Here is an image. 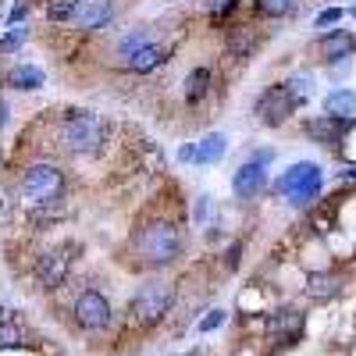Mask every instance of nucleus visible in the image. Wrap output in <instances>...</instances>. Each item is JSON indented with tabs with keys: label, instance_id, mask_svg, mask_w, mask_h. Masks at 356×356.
<instances>
[{
	"label": "nucleus",
	"instance_id": "obj_9",
	"mask_svg": "<svg viewBox=\"0 0 356 356\" xmlns=\"http://www.w3.org/2000/svg\"><path fill=\"white\" fill-rule=\"evenodd\" d=\"M267 189V171L260 161H243L239 171L232 175V193L239 200H257Z\"/></svg>",
	"mask_w": 356,
	"mask_h": 356
},
{
	"label": "nucleus",
	"instance_id": "obj_11",
	"mask_svg": "<svg viewBox=\"0 0 356 356\" xmlns=\"http://www.w3.org/2000/svg\"><path fill=\"white\" fill-rule=\"evenodd\" d=\"M353 50H356V40L349 33H342V29H335V33H328L317 43V54L324 65H346L353 57Z\"/></svg>",
	"mask_w": 356,
	"mask_h": 356
},
{
	"label": "nucleus",
	"instance_id": "obj_13",
	"mask_svg": "<svg viewBox=\"0 0 356 356\" xmlns=\"http://www.w3.org/2000/svg\"><path fill=\"white\" fill-rule=\"evenodd\" d=\"M75 18H79V29L93 33V29H104L114 18V4L111 0H82V8H79Z\"/></svg>",
	"mask_w": 356,
	"mask_h": 356
},
{
	"label": "nucleus",
	"instance_id": "obj_5",
	"mask_svg": "<svg viewBox=\"0 0 356 356\" xmlns=\"http://www.w3.org/2000/svg\"><path fill=\"white\" fill-rule=\"evenodd\" d=\"M171 303H175V289H171L168 282H161V278H150V282H143V285L136 289V296H132V314H136V321H143V324H157V321L171 310Z\"/></svg>",
	"mask_w": 356,
	"mask_h": 356
},
{
	"label": "nucleus",
	"instance_id": "obj_1",
	"mask_svg": "<svg viewBox=\"0 0 356 356\" xmlns=\"http://www.w3.org/2000/svg\"><path fill=\"white\" fill-rule=\"evenodd\" d=\"M65 189H68L65 171L57 164H47V161L29 164L22 171V178H18V193H22V200L29 203V211H33V214H40V211H61Z\"/></svg>",
	"mask_w": 356,
	"mask_h": 356
},
{
	"label": "nucleus",
	"instance_id": "obj_19",
	"mask_svg": "<svg viewBox=\"0 0 356 356\" xmlns=\"http://www.w3.org/2000/svg\"><path fill=\"white\" fill-rule=\"evenodd\" d=\"M307 292L314 296V300H332V296H339V278L335 275H310L307 278Z\"/></svg>",
	"mask_w": 356,
	"mask_h": 356
},
{
	"label": "nucleus",
	"instance_id": "obj_30",
	"mask_svg": "<svg viewBox=\"0 0 356 356\" xmlns=\"http://www.w3.org/2000/svg\"><path fill=\"white\" fill-rule=\"evenodd\" d=\"M207 207H211V196H200V203H196V221L207 218Z\"/></svg>",
	"mask_w": 356,
	"mask_h": 356
},
{
	"label": "nucleus",
	"instance_id": "obj_2",
	"mask_svg": "<svg viewBox=\"0 0 356 356\" xmlns=\"http://www.w3.org/2000/svg\"><path fill=\"white\" fill-rule=\"evenodd\" d=\"M111 139L107 118L97 111H68L61 118V146L75 157H93L100 154Z\"/></svg>",
	"mask_w": 356,
	"mask_h": 356
},
{
	"label": "nucleus",
	"instance_id": "obj_33",
	"mask_svg": "<svg viewBox=\"0 0 356 356\" xmlns=\"http://www.w3.org/2000/svg\"><path fill=\"white\" fill-rule=\"evenodd\" d=\"M342 175H346V178H356V164H349V168H342Z\"/></svg>",
	"mask_w": 356,
	"mask_h": 356
},
{
	"label": "nucleus",
	"instance_id": "obj_32",
	"mask_svg": "<svg viewBox=\"0 0 356 356\" xmlns=\"http://www.w3.org/2000/svg\"><path fill=\"white\" fill-rule=\"evenodd\" d=\"M8 114H11L8 100H0V129H8Z\"/></svg>",
	"mask_w": 356,
	"mask_h": 356
},
{
	"label": "nucleus",
	"instance_id": "obj_7",
	"mask_svg": "<svg viewBox=\"0 0 356 356\" xmlns=\"http://www.w3.org/2000/svg\"><path fill=\"white\" fill-rule=\"evenodd\" d=\"M72 260H75V246L72 243H61V246H54L40 257L36 264V282L43 289H54V285H61L65 275L72 271Z\"/></svg>",
	"mask_w": 356,
	"mask_h": 356
},
{
	"label": "nucleus",
	"instance_id": "obj_14",
	"mask_svg": "<svg viewBox=\"0 0 356 356\" xmlns=\"http://www.w3.org/2000/svg\"><path fill=\"white\" fill-rule=\"evenodd\" d=\"M43 82H47V75L36 65H15L8 72V86L18 89V93H36V89H43Z\"/></svg>",
	"mask_w": 356,
	"mask_h": 356
},
{
	"label": "nucleus",
	"instance_id": "obj_29",
	"mask_svg": "<svg viewBox=\"0 0 356 356\" xmlns=\"http://www.w3.org/2000/svg\"><path fill=\"white\" fill-rule=\"evenodd\" d=\"M178 161H182V164L196 161V143H182V150H178Z\"/></svg>",
	"mask_w": 356,
	"mask_h": 356
},
{
	"label": "nucleus",
	"instance_id": "obj_27",
	"mask_svg": "<svg viewBox=\"0 0 356 356\" xmlns=\"http://www.w3.org/2000/svg\"><path fill=\"white\" fill-rule=\"evenodd\" d=\"M25 11H29V4H25V0H15V8L8 11V29H11V25H22Z\"/></svg>",
	"mask_w": 356,
	"mask_h": 356
},
{
	"label": "nucleus",
	"instance_id": "obj_23",
	"mask_svg": "<svg viewBox=\"0 0 356 356\" xmlns=\"http://www.w3.org/2000/svg\"><path fill=\"white\" fill-rule=\"evenodd\" d=\"M22 346V328L11 324V317H0V349H11Z\"/></svg>",
	"mask_w": 356,
	"mask_h": 356
},
{
	"label": "nucleus",
	"instance_id": "obj_8",
	"mask_svg": "<svg viewBox=\"0 0 356 356\" xmlns=\"http://www.w3.org/2000/svg\"><path fill=\"white\" fill-rule=\"evenodd\" d=\"M75 321L82 324L86 332H104L111 324V303L107 296L97 289H86L79 300H75Z\"/></svg>",
	"mask_w": 356,
	"mask_h": 356
},
{
	"label": "nucleus",
	"instance_id": "obj_12",
	"mask_svg": "<svg viewBox=\"0 0 356 356\" xmlns=\"http://www.w3.org/2000/svg\"><path fill=\"white\" fill-rule=\"evenodd\" d=\"M349 132V118H332V114H321L314 122H307V136L321 146H335L342 136Z\"/></svg>",
	"mask_w": 356,
	"mask_h": 356
},
{
	"label": "nucleus",
	"instance_id": "obj_35",
	"mask_svg": "<svg viewBox=\"0 0 356 356\" xmlns=\"http://www.w3.org/2000/svg\"><path fill=\"white\" fill-rule=\"evenodd\" d=\"M353 18H356V8H353Z\"/></svg>",
	"mask_w": 356,
	"mask_h": 356
},
{
	"label": "nucleus",
	"instance_id": "obj_16",
	"mask_svg": "<svg viewBox=\"0 0 356 356\" xmlns=\"http://www.w3.org/2000/svg\"><path fill=\"white\" fill-rule=\"evenodd\" d=\"M324 114H332V118H356V89H332L328 97H324Z\"/></svg>",
	"mask_w": 356,
	"mask_h": 356
},
{
	"label": "nucleus",
	"instance_id": "obj_10",
	"mask_svg": "<svg viewBox=\"0 0 356 356\" xmlns=\"http://www.w3.org/2000/svg\"><path fill=\"white\" fill-rule=\"evenodd\" d=\"M267 332H271V339H275V342L292 346L296 339H300V332H303V310L285 307V310L271 314V321H267Z\"/></svg>",
	"mask_w": 356,
	"mask_h": 356
},
{
	"label": "nucleus",
	"instance_id": "obj_21",
	"mask_svg": "<svg viewBox=\"0 0 356 356\" xmlns=\"http://www.w3.org/2000/svg\"><path fill=\"white\" fill-rule=\"evenodd\" d=\"M82 8V0H47V18L50 22H72Z\"/></svg>",
	"mask_w": 356,
	"mask_h": 356
},
{
	"label": "nucleus",
	"instance_id": "obj_18",
	"mask_svg": "<svg viewBox=\"0 0 356 356\" xmlns=\"http://www.w3.org/2000/svg\"><path fill=\"white\" fill-rule=\"evenodd\" d=\"M207 89H211V72H207V68H193L186 75V100L189 104H200L207 97Z\"/></svg>",
	"mask_w": 356,
	"mask_h": 356
},
{
	"label": "nucleus",
	"instance_id": "obj_22",
	"mask_svg": "<svg viewBox=\"0 0 356 356\" xmlns=\"http://www.w3.org/2000/svg\"><path fill=\"white\" fill-rule=\"evenodd\" d=\"M285 86L292 89L296 97H300V104H307V100H310V93H314V75L296 72V75H289V79H285Z\"/></svg>",
	"mask_w": 356,
	"mask_h": 356
},
{
	"label": "nucleus",
	"instance_id": "obj_28",
	"mask_svg": "<svg viewBox=\"0 0 356 356\" xmlns=\"http://www.w3.org/2000/svg\"><path fill=\"white\" fill-rule=\"evenodd\" d=\"M221 324H225V314L214 310L211 317H203V321H200V332H214V328H221Z\"/></svg>",
	"mask_w": 356,
	"mask_h": 356
},
{
	"label": "nucleus",
	"instance_id": "obj_6",
	"mask_svg": "<svg viewBox=\"0 0 356 356\" xmlns=\"http://www.w3.org/2000/svg\"><path fill=\"white\" fill-rule=\"evenodd\" d=\"M296 107H303L300 97H296L285 82H278V86H267V89H264L253 111H257V122H260V125L278 129V125H285L289 118L296 114Z\"/></svg>",
	"mask_w": 356,
	"mask_h": 356
},
{
	"label": "nucleus",
	"instance_id": "obj_25",
	"mask_svg": "<svg viewBox=\"0 0 356 356\" xmlns=\"http://www.w3.org/2000/svg\"><path fill=\"white\" fill-rule=\"evenodd\" d=\"M292 4L296 0H260V8L271 15V18H282V15H289L292 11Z\"/></svg>",
	"mask_w": 356,
	"mask_h": 356
},
{
	"label": "nucleus",
	"instance_id": "obj_3",
	"mask_svg": "<svg viewBox=\"0 0 356 356\" xmlns=\"http://www.w3.org/2000/svg\"><path fill=\"white\" fill-rule=\"evenodd\" d=\"M136 253L150 267L175 264L182 257V232H178L175 221H150L136 235Z\"/></svg>",
	"mask_w": 356,
	"mask_h": 356
},
{
	"label": "nucleus",
	"instance_id": "obj_26",
	"mask_svg": "<svg viewBox=\"0 0 356 356\" xmlns=\"http://www.w3.org/2000/svg\"><path fill=\"white\" fill-rule=\"evenodd\" d=\"M342 8H328V11H321L317 18H314V29H328V25H339L342 22Z\"/></svg>",
	"mask_w": 356,
	"mask_h": 356
},
{
	"label": "nucleus",
	"instance_id": "obj_15",
	"mask_svg": "<svg viewBox=\"0 0 356 356\" xmlns=\"http://www.w3.org/2000/svg\"><path fill=\"white\" fill-rule=\"evenodd\" d=\"M225 154H228V136H225V132H211V136H203V139L196 143V164H200V168L225 161Z\"/></svg>",
	"mask_w": 356,
	"mask_h": 356
},
{
	"label": "nucleus",
	"instance_id": "obj_31",
	"mask_svg": "<svg viewBox=\"0 0 356 356\" xmlns=\"http://www.w3.org/2000/svg\"><path fill=\"white\" fill-rule=\"evenodd\" d=\"M207 4H211V11H232L235 8L232 0H207Z\"/></svg>",
	"mask_w": 356,
	"mask_h": 356
},
{
	"label": "nucleus",
	"instance_id": "obj_4",
	"mask_svg": "<svg viewBox=\"0 0 356 356\" xmlns=\"http://www.w3.org/2000/svg\"><path fill=\"white\" fill-rule=\"evenodd\" d=\"M321 182H324L321 164H314V161H300V164H289V168L278 175L275 189H278L282 196H289L292 207H307L310 200L321 196Z\"/></svg>",
	"mask_w": 356,
	"mask_h": 356
},
{
	"label": "nucleus",
	"instance_id": "obj_17",
	"mask_svg": "<svg viewBox=\"0 0 356 356\" xmlns=\"http://www.w3.org/2000/svg\"><path fill=\"white\" fill-rule=\"evenodd\" d=\"M164 57H168V50H164L161 43H146L143 50H136V54L129 57V68H132L136 75H146V72H154L157 65H164Z\"/></svg>",
	"mask_w": 356,
	"mask_h": 356
},
{
	"label": "nucleus",
	"instance_id": "obj_20",
	"mask_svg": "<svg viewBox=\"0 0 356 356\" xmlns=\"http://www.w3.org/2000/svg\"><path fill=\"white\" fill-rule=\"evenodd\" d=\"M146 43H150V40H146V29H129V33H122V40H118V57H125V65H129V57L136 54V50H143Z\"/></svg>",
	"mask_w": 356,
	"mask_h": 356
},
{
	"label": "nucleus",
	"instance_id": "obj_24",
	"mask_svg": "<svg viewBox=\"0 0 356 356\" xmlns=\"http://www.w3.org/2000/svg\"><path fill=\"white\" fill-rule=\"evenodd\" d=\"M25 36H29V33H25L22 25H11L8 33L0 36V54H15V50H18V47L25 43Z\"/></svg>",
	"mask_w": 356,
	"mask_h": 356
},
{
	"label": "nucleus",
	"instance_id": "obj_34",
	"mask_svg": "<svg viewBox=\"0 0 356 356\" xmlns=\"http://www.w3.org/2000/svg\"><path fill=\"white\" fill-rule=\"evenodd\" d=\"M186 356H203V353H200V349H196V353H186Z\"/></svg>",
	"mask_w": 356,
	"mask_h": 356
}]
</instances>
